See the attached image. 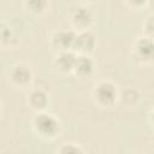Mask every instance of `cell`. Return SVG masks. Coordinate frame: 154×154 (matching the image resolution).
<instances>
[{"label": "cell", "instance_id": "obj_2", "mask_svg": "<svg viewBox=\"0 0 154 154\" xmlns=\"http://www.w3.org/2000/svg\"><path fill=\"white\" fill-rule=\"evenodd\" d=\"M118 89L111 81H100L93 88L94 102L100 107H111L118 99Z\"/></svg>", "mask_w": 154, "mask_h": 154}, {"label": "cell", "instance_id": "obj_5", "mask_svg": "<svg viewBox=\"0 0 154 154\" xmlns=\"http://www.w3.org/2000/svg\"><path fill=\"white\" fill-rule=\"evenodd\" d=\"M70 22L77 31H83L89 30L94 22V17L87 7L77 6L72 8V11L70 12Z\"/></svg>", "mask_w": 154, "mask_h": 154}, {"label": "cell", "instance_id": "obj_12", "mask_svg": "<svg viewBox=\"0 0 154 154\" xmlns=\"http://www.w3.org/2000/svg\"><path fill=\"white\" fill-rule=\"evenodd\" d=\"M25 8L32 14H41L48 6V0H24Z\"/></svg>", "mask_w": 154, "mask_h": 154}, {"label": "cell", "instance_id": "obj_7", "mask_svg": "<svg viewBox=\"0 0 154 154\" xmlns=\"http://www.w3.org/2000/svg\"><path fill=\"white\" fill-rule=\"evenodd\" d=\"M95 45H96V38L90 30L77 31L72 51H75L78 54H89L94 51Z\"/></svg>", "mask_w": 154, "mask_h": 154}, {"label": "cell", "instance_id": "obj_9", "mask_svg": "<svg viewBox=\"0 0 154 154\" xmlns=\"http://www.w3.org/2000/svg\"><path fill=\"white\" fill-rule=\"evenodd\" d=\"M26 103L32 111L41 112L47 108V106L49 103V96L46 90H43L41 88H35L28 94Z\"/></svg>", "mask_w": 154, "mask_h": 154}, {"label": "cell", "instance_id": "obj_19", "mask_svg": "<svg viewBox=\"0 0 154 154\" xmlns=\"http://www.w3.org/2000/svg\"><path fill=\"white\" fill-rule=\"evenodd\" d=\"M87 1H95V0H87Z\"/></svg>", "mask_w": 154, "mask_h": 154}, {"label": "cell", "instance_id": "obj_4", "mask_svg": "<svg viewBox=\"0 0 154 154\" xmlns=\"http://www.w3.org/2000/svg\"><path fill=\"white\" fill-rule=\"evenodd\" d=\"M132 52L135 58L143 63L149 64L154 61V40L147 36L138 37L132 47Z\"/></svg>", "mask_w": 154, "mask_h": 154}, {"label": "cell", "instance_id": "obj_6", "mask_svg": "<svg viewBox=\"0 0 154 154\" xmlns=\"http://www.w3.org/2000/svg\"><path fill=\"white\" fill-rule=\"evenodd\" d=\"M77 31L75 30H59L51 37V46L57 51H70L73 48Z\"/></svg>", "mask_w": 154, "mask_h": 154}, {"label": "cell", "instance_id": "obj_1", "mask_svg": "<svg viewBox=\"0 0 154 154\" xmlns=\"http://www.w3.org/2000/svg\"><path fill=\"white\" fill-rule=\"evenodd\" d=\"M32 130L34 132L45 140H53L55 138L61 129L60 122L51 113H47L45 111L36 112L31 120Z\"/></svg>", "mask_w": 154, "mask_h": 154}, {"label": "cell", "instance_id": "obj_18", "mask_svg": "<svg viewBox=\"0 0 154 154\" xmlns=\"http://www.w3.org/2000/svg\"><path fill=\"white\" fill-rule=\"evenodd\" d=\"M148 4H149V5H150L153 8H154V0H149V1H148Z\"/></svg>", "mask_w": 154, "mask_h": 154}, {"label": "cell", "instance_id": "obj_3", "mask_svg": "<svg viewBox=\"0 0 154 154\" xmlns=\"http://www.w3.org/2000/svg\"><path fill=\"white\" fill-rule=\"evenodd\" d=\"M8 82L12 87L17 89H23L29 87L32 82L31 69L23 63H17L12 65L8 71Z\"/></svg>", "mask_w": 154, "mask_h": 154}, {"label": "cell", "instance_id": "obj_16", "mask_svg": "<svg viewBox=\"0 0 154 154\" xmlns=\"http://www.w3.org/2000/svg\"><path fill=\"white\" fill-rule=\"evenodd\" d=\"M148 1L149 0H125L128 6H130L132 8H142L143 6H146L148 4Z\"/></svg>", "mask_w": 154, "mask_h": 154}, {"label": "cell", "instance_id": "obj_17", "mask_svg": "<svg viewBox=\"0 0 154 154\" xmlns=\"http://www.w3.org/2000/svg\"><path fill=\"white\" fill-rule=\"evenodd\" d=\"M148 120H149V124L152 125V128L154 129V108L149 112V114H148Z\"/></svg>", "mask_w": 154, "mask_h": 154}, {"label": "cell", "instance_id": "obj_11", "mask_svg": "<svg viewBox=\"0 0 154 154\" xmlns=\"http://www.w3.org/2000/svg\"><path fill=\"white\" fill-rule=\"evenodd\" d=\"M0 41L2 47H14L18 43V36L14 32V30L7 25L6 22L1 23V29H0Z\"/></svg>", "mask_w": 154, "mask_h": 154}, {"label": "cell", "instance_id": "obj_10", "mask_svg": "<svg viewBox=\"0 0 154 154\" xmlns=\"http://www.w3.org/2000/svg\"><path fill=\"white\" fill-rule=\"evenodd\" d=\"M94 67V61L89 57V54H77L72 72L79 78H88L93 75Z\"/></svg>", "mask_w": 154, "mask_h": 154}, {"label": "cell", "instance_id": "obj_14", "mask_svg": "<svg viewBox=\"0 0 154 154\" xmlns=\"http://www.w3.org/2000/svg\"><path fill=\"white\" fill-rule=\"evenodd\" d=\"M122 99H123V101H124L126 105L134 106V105L137 103V101H138V99H140V94H138V91L135 90V89H128L126 91L123 93Z\"/></svg>", "mask_w": 154, "mask_h": 154}, {"label": "cell", "instance_id": "obj_8", "mask_svg": "<svg viewBox=\"0 0 154 154\" xmlns=\"http://www.w3.org/2000/svg\"><path fill=\"white\" fill-rule=\"evenodd\" d=\"M76 58H77V54L72 49H70V51H60V52H57V54L54 55L53 65L60 72H64V73L71 72V71H73Z\"/></svg>", "mask_w": 154, "mask_h": 154}, {"label": "cell", "instance_id": "obj_15", "mask_svg": "<svg viewBox=\"0 0 154 154\" xmlns=\"http://www.w3.org/2000/svg\"><path fill=\"white\" fill-rule=\"evenodd\" d=\"M142 29H143L144 36L154 40V16H149L143 20Z\"/></svg>", "mask_w": 154, "mask_h": 154}, {"label": "cell", "instance_id": "obj_13", "mask_svg": "<svg viewBox=\"0 0 154 154\" xmlns=\"http://www.w3.org/2000/svg\"><path fill=\"white\" fill-rule=\"evenodd\" d=\"M58 153H61V154H69V153H72V154H82L84 153V148L78 144V143H75V142H65L63 144H60V147L57 149Z\"/></svg>", "mask_w": 154, "mask_h": 154}]
</instances>
